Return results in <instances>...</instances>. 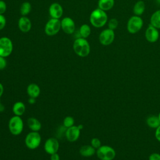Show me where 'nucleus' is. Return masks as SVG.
Returning a JSON list of instances; mask_svg holds the SVG:
<instances>
[{
  "label": "nucleus",
  "instance_id": "obj_1",
  "mask_svg": "<svg viewBox=\"0 0 160 160\" xmlns=\"http://www.w3.org/2000/svg\"><path fill=\"white\" fill-rule=\"evenodd\" d=\"M72 48L74 52L79 57L84 58L88 56L91 51V47L89 42L85 38L79 37L76 38L73 42Z\"/></svg>",
  "mask_w": 160,
  "mask_h": 160
},
{
  "label": "nucleus",
  "instance_id": "obj_2",
  "mask_svg": "<svg viewBox=\"0 0 160 160\" xmlns=\"http://www.w3.org/2000/svg\"><path fill=\"white\" fill-rule=\"evenodd\" d=\"M89 21L92 26L97 28H102L108 22V15L106 11L98 8L91 12Z\"/></svg>",
  "mask_w": 160,
  "mask_h": 160
},
{
  "label": "nucleus",
  "instance_id": "obj_3",
  "mask_svg": "<svg viewBox=\"0 0 160 160\" xmlns=\"http://www.w3.org/2000/svg\"><path fill=\"white\" fill-rule=\"evenodd\" d=\"M8 127L10 132L15 136L20 134L24 127V124L22 119L20 116L14 115L11 117L9 121Z\"/></svg>",
  "mask_w": 160,
  "mask_h": 160
},
{
  "label": "nucleus",
  "instance_id": "obj_4",
  "mask_svg": "<svg viewBox=\"0 0 160 160\" xmlns=\"http://www.w3.org/2000/svg\"><path fill=\"white\" fill-rule=\"evenodd\" d=\"M98 158L101 160H113L116 157V151L108 145L101 146L96 152Z\"/></svg>",
  "mask_w": 160,
  "mask_h": 160
},
{
  "label": "nucleus",
  "instance_id": "obj_5",
  "mask_svg": "<svg viewBox=\"0 0 160 160\" xmlns=\"http://www.w3.org/2000/svg\"><path fill=\"white\" fill-rule=\"evenodd\" d=\"M41 142V137L38 132L31 131L29 132L24 140L26 147L29 149H35L38 148Z\"/></svg>",
  "mask_w": 160,
  "mask_h": 160
},
{
  "label": "nucleus",
  "instance_id": "obj_6",
  "mask_svg": "<svg viewBox=\"0 0 160 160\" xmlns=\"http://www.w3.org/2000/svg\"><path fill=\"white\" fill-rule=\"evenodd\" d=\"M61 29V20L59 19L51 18L48 21L44 26L45 34L49 36L57 34Z\"/></svg>",
  "mask_w": 160,
  "mask_h": 160
},
{
  "label": "nucleus",
  "instance_id": "obj_7",
  "mask_svg": "<svg viewBox=\"0 0 160 160\" xmlns=\"http://www.w3.org/2000/svg\"><path fill=\"white\" fill-rule=\"evenodd\" d=\"M143 26V21L141 16L134 15L131 16L127 22V30L131 34L139 32Z\"/></svg>",
  "mask_w": 160,
  "mask_h": 160
},
{
  "label": "nucleus",
  "instance_id": "obj_8",
  "mask_svg": "<svg viewBox=\"0 0 160 160\" xmlns=\"http://www.w3.org/2000/svg\"><path fill=\"white\" fill-rule=\"evenodd\" d=\"M13 51V43L11 39L4 36L0 38V56L4 58L8 57Z\"/></svg>",
  "mask_w": 160,
  "mask_h": 160
},
{
  "label": "nucleus",
  "instance_id": "obj_9",
  "mask_svg": "<svg viewBox=\"0 0 160 160\" xmlns=\"http://www.w3.org/2000/svg\"><path fill=\"white\" fill-rule=\"evenodd\" d=\"M115 38L114 30L107 28L102 30L99 35V42L103 46H109L111 44Z\"/></svg>",
  "mask_w": 160,
  "mask_h": 160
},
{
  "label": "nucleus",
  "instance_id": "obj_10",
  "mask_svg": "<svg viewBox=\"0 0 160 160\" xmlns=\"http://www.w3.org/2000/svg\"><path fill=\"white\" fill-rule=\"evenodd\" d=\"M61 29L68 34H72L76 28L74 20L69 17H64L61 20Z\"/></svg>",
  "mask_w": 160,
  "mask_h": 160
},
{
  "label": "nucleus",
  "instance_id": "obj_11",
  "mask_svg": "<svg viewBox=\"0 0 160 160\" xmlns=\"http://www.w3.org/2000/svg\"><path fill=\"white\" fill-rule=\"evenodd\" d=\"M59 144L57 139L54 138H50L48 139L44 145V149L46 153L52 154L58 151Z\"/></svg>",
  "mask_w": 160,
  "mask_h": 160
},
{
  "label": "nucleus",
  "instance_id": "obj_12",
  "mask_svg": "<svg viewBox=\"0 0 160 160\" xmlns=\"http://www.w3.org/2000/svg\"><path fill=\"white\" fill-rule=\"evenodd\" d=\"M159 37V32L158 29L156 28L151 24H149L145 31L146 39L151 43L156 42Z\"/></svg>",
  "mask_w": 160,
  "mask_h": 160
},
{
  "label": "nucleus",
  "instance_id": "obj_13",
  "mask_svg": "<svg viewBox=\"0 0 160 160\" xmlns=\"http://www.w3.org/2000/svg\"><path fill=\"white\" fill-rule=\"evenodd\" d=\"M49 14L51 18L59 19L63 14V8L59 3L53 2L49 6Z\"/></svg>",
  "mask_w": 160,
  "mask_h": 160
},
{
  "label": "nucleus",
  "instance_id": "obj_14",
  "mask_svg": "<svg viewBox=\"0 0 160 160\" xmlns=\"http://www.w3.org/2000/svg\"><path fill=\"white\" fill-rule=\"evenodd\" d=\"M81 130L78 126H72L70 128H66L65 131V136L67 140L69 142H74L79 138Z\"/></svg>",
  "mask_w": 160,
  "mask_h": 160
},
{
  "label": "nucleus",
  "instance_id": "obj_15",
  "mask_svg": "<svg viewBox=\"0 0 160 160\" xmlns=\"http://www.w3.org/2000/svg\"><path fill=\"white\" fill-rule=\"evenodd\" d=\"M19 29L22 32H28L32 28V23L29 18L27 16H21L18 22Z\"/></svg>",
  "mask_w": 160,
  "mask_h": 160
},
{
  "label": "nucleus",
  "instance_id": "obj_16",
  "mask_svg": "<svg viewBox=\"0 0 160 160\" xmlns=\"http://www.w3.org/2000/svg\"><path fill=\"white\" fill-rule=\"evenodd\" d=\"M40 92V88L36 84L31 83L27 87V94L29 98H37L39 96Z\"/></svg>",
  "mask_w": 160,
  "mask_h": 160
},
{
  "label": "nucleus",
  "instance_id": "obj_17",
  "mask_svg": "<svg viewBox=\"0 0 160 160\" xmlns=\"http://www.w3.org/2000/svg\"><path fill=\"white\" fill-rule=\"evenodd\" d=\"M145 9H146L145 2L142 0H139V1H138L134 4L132 8V12L134 15L141 16V15H142L144 13Z\"/></svg>",
  "mask_w": 160,
  "mask_h": 160
},
{
  "label": "nucleus",
  "instance_id": "obj_18",
  "mask_svg": "<svg viewBox=\"0 0 160 160\" xmlns=\"http://www.w3.org/2000/svg\"><path fill=\"white\" fill-rule=\"evenodd\" d=\"M96 149L91 145H84L80 148L79 153L82 156L90 157L96 153Z\"/></svg>",
  "mask_w": 160,
  "mask_h": 160
},
{
  "label": "nucleus",
  "instance_id": "obj_19",
  "mask_svg": "<svg viewBox=\"0 0 160 160\" xmlns=\"http://www.w3.org/2000/svg\"><path fill=\"white\" fill-rule=\"evenodd\" d=\"M28 126L32 131L38 132L41 129V124L39 120L35 118H29L28 121Z\"/></svg>",
  "mask_w": 160,
  "mask_h": 160
},
{
  "label": "nucleus",
  "instance_id": "obj_20",
  "mask_svg": "<svg viewBox=\"0 0 160 160\" xmlns=\"http://www.w3.org/2000/svg\"><path fill=\"white\" fill-rule=\"evenodd\" d=\"M12 109L14 115L21 116L26 111V106L22 102L18 101L14 104Z\"/></svg>",
  "mask_w": 160,
  "mask_h": 160
},
{
  "label": "nucleus",
  "instance_id": "obj_21",
  "mask_svg": "<svg viewBox=\"0 0 160 160\" xmlns=\"http://www.w3.org/2000/svg\"><path fill=\"white\" fill-rule=\"evenodd\" d=\"M114 5V0H98V8L108 11L111 9Z\"/></svg>",
  "mask_w": 160,
  "mask_h": 160
},
{
  "label": "nucleus",
  "instance_id": "obj_22",
  "mask_svg": "<svg viewBox=\"0 0 160 160\" xmlns=\"http://www.w3.org/2000/svg\"><path fill=\"white\" fill-rule=\"evenodd\" d=\"M150 24L157 29H160V9L157 10L151 15Z\"/></svg>",
  "mask_w": 160,
  "mask_h": 160
},
{
  "label": "nucleus",
  "instance_id": "obj_23",
  "mask_svg": "<svg viewBox=\"0 0 160 160\" xmlns=\"http://www.w3.org/2000/svg\"><path fill=\"white\" fill-rule=\"evenodd\" d=\"M91 32V27L88 24H82L79 29V34L80 35L81 38L86 39L90 36Z\"/></svg>",
  "mask_w": 160,
  "mask_h": 160
},
{
  "label": "nucleus",
  "instance_id": "obj_24",
  "mask_svg": "<svg viewBox=\"0 0 160 160\" xmlns=\"http://www.w3.org/2000/svg\"><path fill=\"white\" fill-rule=\"evenodd\" d=\"M146 123L148 126L152 129H156L160 125V121L159 118L156 116H150L146 119Z\"/></svg>",
  "mask_w": 160,
  "mask_h": 160
},
{
  "label": "nucleus",
  "instance_id": "obj_25",
  "mask_svg": "<svg viewBox=\"0 0 160 160\" xmlns=\"http://www.w3.org/2000/svg\"><path fill=\"white\" fill-rule=\"evenodd\" d=\"M32 6L29 2L25 1L22 3L20 7V14L22 16H26L31 11Z\"/></svg>",
  "mask_w": 160,
  "mask_h": 160
},
{
  "label": "nucleus",
  "instance_id": "obj_26",
  "mask_svg": "<svg viewBox=\"0 0 160 160\" xmlns=\"http://www.w3.org/2000/svg\"><path fill=\"white\" fill-rule=\"evenodd\" d=\"M74 119L72 116H70L65 117V118L63 120V126H64L66 128H68L74 126Z\"/></svg>",
  "mask_w": 160,
  "mask_h": 160
},
{
  "label": "nucleus",
  "instance_id": "obj_27",
  "mask_svg": "<svg viewBox=\"0 0 160 160\" xmlns=\"http://www.w3.org/2000/svg\"><path fill=\"white\" fill-rule=\"evenodd\" d=\"M108 28L112 30H114L118 26V21L116 18H111L108 22Z\"/></svg>",
  "mask_w": 160,
  "mask_h": 160
},
{
  "label": "nucleus",
  "instance_id": "obj_28",
  "mask_svg": "<svg viewBox=\"0 0 160 160\" xmlns=\"http://www.w3.org/2000/svg\"><path fill=\"white\" fill-rule=\"evenodd\" d=\"M91 145L94 148V149H98L101 146V142L100 139H99L97 138H94L91 141Z\"/></svg>",
  "mask_w": 160,
  "mask_h": 160
},
{
  "label": "nucleus",
  "instance_id": "obj_29",
  "mask_svg": "<svg viewBox=\"0 0 160 160\" xmlns=\"http://www.w3.org/2000/svg\"><path fill=\"white\" fill-rule=\"evenodd\" d=\"M7 9V5L5 1L0 0V14H3Z\"/></svg>",
  "mask_w": 160,
  "mask_h": 160
},
{
  "label": "nucleus",
  "instance_id": "obj_30",
  "mask_svg": "<svg viewBox=\"0 0 160 160\" xmlns=\"http://www.w3.org/2000/svg\"><path fill=\"white\" fill-rule=\"evenodd\" d=\"M6 24V19L3 14H0V31L4 28Z\"/></svg>",
  "mask_w": 160,
  "mask_h": 160
},
{
  "label": "nucleus",
  "instance_id": "obj_31",
  "mask_svg": "<svg viewBox=\"0 0 160 160\" xmlns=\"http://www.w3.org/2000/svg\"><path fill=\"white\" fill-rule=\"evenodd\" d=\"M7 66V61L6 58L0 56V70L4 69Z\"/></svg>",
  "mask_w": 160,
  "mask_h": 160
},
{
  "label": "nucleus",
  "instance_id": "obj_32",
  "mask_svg": "<svg viewBox=\"0 0 160 160\" xmlns=\"http://www.w3.org/2000/svg\"><path fill=\"white\" fill-rule=\"evenodd\" d=\"M149 160H160V154L157 152L151 153L149 156Z\"/></svg>",
  "mask_w": 160,
  "mask_h": 160
},
{
  "label": "nucleus",
  "instance_id": "obj_33",
  "mask_svg": "<svg viewBox=\"0 0 160 160\" xmlns=\"http://www.w3.org/2000/svg\"><path fill=\"white\" fill-rule=\"evenodd\" d=\"M155 138L159 142H160V125L156 129Z\"/></svg>",
  "mask_w": 160,
  "mask_h": 160
},
{
  "label": "nucleus",
  "instance_id": "obj_34",
  "mask_svg": "<svg viewBox=\"0 0 160 160\" xmlns=\"http://www.w3.org/2000/svg\"><path fill=\"white\" fill-rule=\"evenodd\" d=\"M50 159L51 160H60V158H59V154L57 152H56L52 154H51Z\"/></svg>",
  "mask_w": 160,
  "mask_h": 160
},
{
  "label": "nucleus",
  "instance_id": "obj_35",
  "mask_svg": "<svg viewBox=\"0 0 160 160\" xmlns=\"http://www.w3.org/2000/svg\"><path fill=\"white\" fill-rule=\"evenodd\" d=\"M36 102V98H29L28 99V102L31 104H34Z\"/></svg>",
  "mask_w": 160,
  "mask_h": 160
},
{
  "label": "nucleus",
  "instance_id": "obj_36",
  "mask_svg": "<svg viewBox=\"0 0 160 160\" xmlns=\"http://www.w3.org/2000/svg\"><path fill=\"white\" fill-rule=\"evenodd\" d=\"M4 92V87L3 85L0 82V98L2 96Z\"/></svg>",
  "mask_w": 160,
  "mask_h": 160
},
{
  "label": "nucleus",
  "instance_id": "obj_37",
  "mask_svg": "<svg viewBox=\"0 0 160 160\" xmlns=\"http://www.w3.org/2000/svg\"><path fill=\"white\" fill-rule=\"evenodd\" d=\"M4 110V106L2 104V103L0 102V112H2Z\"/></svg>",
  "mask_w": 160,
  "mask_h": 160
},
{
  "label": "nucleus",
  "instance_id": "obj_38",
  "mask_svg": "<svg viewBox=\"0 0 160 160\" xmlns=\"http://www.w3.org/2000/svg\"><path fill=\"white\" fill-rule=\"evenodd\" d=\"M78 128H79V129L80 130L82 129V128H83V125H82V124H79V125H78Z\"/></svg>",
  "mask_w": 160,
  "mask_h": 160
},
{
  "label": "nucleus",
  "instance_id": "obj_39",
  "mask_svg": "<svg viewBox=\"0 0 160 160\" xmlns=\"http://www.w3.org/2000/svg\"><path fill=\"white\" fill-rule=\"evenodd\" d=\"M158 118H159V121H160V112H159V114H158Z\"/></svg>",
  "mask_w": 160,
  "mask_h": 160
},
{
  "label": "nucleus",
  "instance_id": "obj_40",
  "mask_svg": "<svg viewBox=\"0 0 160 160\" xmlns=\"http://www.w3.org/2000/svg\"><path fill=\"white\" fill-rule=\"evenodd\" d=\"M156 1H157V2H158V4H160V0H156Z\"/></svg>",
  "mask_w": 160,
  "mask_h": 160
}]
</instances>
